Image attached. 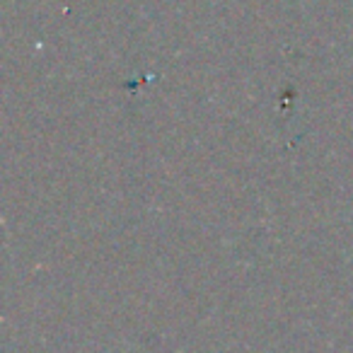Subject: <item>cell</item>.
<instances>
[]
</instances>
